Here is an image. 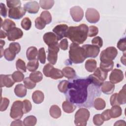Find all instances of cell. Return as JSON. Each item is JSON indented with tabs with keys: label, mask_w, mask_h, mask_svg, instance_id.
<instances>
[{
	"label": "cell",
	"mask_w": 126,
	"mask_h": 126,
	"mask_svg": "<svg viewBox=\"0 0 126 126\" xmlns=\"http://www.w3.org/2000/svg\"><path fill=\"white\" fill-rule=\"evenodd\" d=\"M0 15L5 18L7 15V9L4 4L1 2L0 3Z\"/></svg>",
	"instance_id": "cell-56"
},
{
	"label": "cell",
	"mask_w": 126,
	"mask_h": 126,
	"mask_svg": "<svg viewBox=\"0 0 126 126\" xmlns=\"http://www.w3.org/2000/svg\"><path fill=\"white\" fill-rule=\"evenodd\" d=\"M60 51L59 43L48 46L47 60L52 64L56 63L58 59V53Z\"/></svg>",
	"instance_id": "cell-8"
},
{
	"label": "cell",
	"mask_w": 126,
	"mask_h": 126,
	"mask_svg": "<svg viewBox=\"0 0 126 126\" xmlns=\"http://www.w3.org/2000/svg\"><path fill=\"white\" fill-rule=\"evenodd\" d=\"M16 68L18 71L22 72H26L27 69V66H26L25 62L21 60V59H18L16 63Z\"/></svg>",
	"instance_id": "cell-39"
},
{
	"label": "cell",
	"mask_w": 126,
	"mask_h": 126,
	"mask_svg": "<svg viewBox=\"0 0 126 126\" xmlns=\"http://www.w3.org/2000/svg\"><path fill=\"white\" fill-rule=\"evenodd\" d=\"M92 84L89 77L77 78L69 81L67 90L65 93L66 99L79 107H85V103L89 97V86Z\"/></svg>",
	"instance_id": "cell-1"
},
{
	"label": "cell",
	"mask_w": 126,
	"mask_h": 126,
	"mask_svg": "<svg viewBox=\"0 0 126 126\" xmlns=\"http://www.w3.org/2000/svg\"><path fill=\"white\" fill-rule=\"evenodd\" d=\"M39 4L41 8L43 9H50L54 4V0H40Z\"/></svg>",
	"instance_id": "cell-36"
},
{
	"label": "cell",
	"mask_w": 126,
	"mask_h": 126,
	"mask_svg": "<svg viewBox=\"0 0 126 126\" xmlns=\"http://www.w3.org/2000/svg\"><path fill=\"white\" fill-rule=\"evenodd\" d=\"M115 90V85L110 81H105L101 86V90L105 94H110L113 93Z\"/></svg>",
	"instance_id": "cell-19"
},
{
	"label": "cell",
	"mask_w": 126,
	"mask_h": 126,
	"mask_svg": "<svg viewBox=\"0 0 126 126\" xmlns=\"http://www.w3.org/2000/svg\"><path fill=\"white\" fill-rule=\"evenodd\" d=\"M43 39L44 42L48 46L58 43V39L56 35L53 32H48L45 33Z\"/></svg>",
	"instance_id": "cell-17"
},
{
	"label": "cell",
	"mask_w": 126,
	"mask_h": 126,
	"mask_svg": "<svg viewBox=\"0 0 126 126\" xmlns=\"http://www.w3.org/2000/svg\"><path fill=\"white\" fill-rule=\"evenodd\" d=\"M89 111L85 108H80L75 113L74 124L76 126H85L90 117Z\"/></svg>",
	"instance_id": "cell-4"
},
{
	"label": "cell",
	"mask_w": 126,
	"mask_h": 126,
	"mask_svg": "<svg viewBox=\"0 0 126 126\" xmlns=\"http://www.w3.org/2000/svg\"><path fill=\"white\" fill-rule=\"evenodd\" d=\"M94 107L97 110H101L105 108L106 103L104 99L101 98L97 97L95 98L93 102Z\"/></svg>",
	"instance_id": "cell-27"
},
{
	"label": "cell",
	"mask_w": 126,
	"mask_h": 126,
	"mask_svg": "<svg viewBox=\"0 0 126 126\" xmlns=\"http://www.w3.org/2000/svg\"><path fill=\"white\" fill-rule=\"evenodd\" d=\"M37 119L33 115H31L26 117L24 121V126H34L36 124Z\"/></svg>",
	"instance_id": "cell-33"
},
{
	"label": "cell",
	"mask_w": 126,
	"mask_h": 126,
	"mask_svg": "<svg viewBox=\"0 0 126 126\" xmlns=\"http://www.w3.org/2000/svg\"><path fill=\"white\" fill-rule=\"evenodd\" d=\"M68 29V27L66 25L60 24L54 27L53 32L56 35L58 40H60L65 37Z\"/></svg>",
	"instance_id": "cell-13"
},
{
	"label": "cell",
	"mask_w": 126,
	"mask_h": 126,
	"mask_svg": "<svg viewBox=\"0 0 126 126\" xmlns=\"http://www.w3.org/2000/svg\"><path fill=\"white\" fill-rule=\"evenodd\" d=\"M10 126H24V124L21 120H20V119L15 120V121L12 122Z\"/></svg>",
	"instance_id": "cell-59"
},
{
	"label": "cell",
	"mask_w": 126,
	"mask_h": 126,
	"mask_svg": "<svg viewBox=\"0 0 126 126\" xmlns=\"http://www.w3.org/2000/svg\"><path fill=\"white\" fill-rule=\"evenodd\" d=\"M126 57H125V54L124 53V56H123V57H122V58H121V61L122 62L123 60H124L123 61V63L124 64V65H125L126 64H125V63H126Z\"/></svg>",
	"instance_id": "cell-62"
},
{
	"label": "cell",
	"mask_w": 126,
	"mask_h": 126,
	"mask_svg": "<svg viewBox=\"0 0 126 126\" xmlns=\"http://www.w3.org/2000/svg\"><path fill=\"white\" fill-rule=\"evenodd\" d=\"M26 11L24 8L21 6L9 8L8 10V17L13 19L18 20L25 15Z\"/></svg>",
	"instance_id": "cell-11"
},
{
	"label": "cell",
	"mask_w": 126,
	"mask_h": 126,
	"mask_svg": "<svg viewBox=\"0 0 126 126\" xmlns=\"http://www.w3.org/2000/svg\"><path fill=\"white\" fill-rule=\"evenodd\" d=\"M87 58H96L99 52L100 48L96 46L91 44H85L82 46Z\"/></svg>",
	"instance_id": "cell-9"
},
{
	"label": "cell",
	"mask_w": 126,
	"mask_h": 126,
	"mask_svg": "<svg viewBox=\"0 0 126 126\" xmlns=\"http://www.w3.org/2000/svg\"><path fill=\"white\" fill-rule=\"evenodd\" d=\"M70 14L74 21L78 22L83 19L84 11L81 7L75 6L70 9Z\"/></svg>",
	"instance_id": "cell-12"
},
{
	"label": "cell",
	"mask_w": 126,
	"mask_h": 126,
	"mask_svg": "<svg viewBox=\"0 0 126 126\" xmlns=\"http://www.w3.org/2000/svg\"><path fill=\"white\" fill-rule=\"evenodd\" d=\"M110 112L111 118H116L121 116L122 110L119 105H114L112 106L111 109H110Z\"/></svg>",
	"instance_id": "cell-29"
},
{
	"label": "cell",
	"mask_w": 126,
	"mask_h": 126,
	"mask_svg": "<svg viewBox=\"0 0 126 126\" xmlns=\"http://www.w3.org/2000/svg\"><path fill=\"white\" fill-rule=\"evenodd\" d=\"M8 49L11 52L16 55L20 52L21 50V46L18 42H12L10 43Z\"/></svg>",
	"instance_id": "cell-38"
},
{
	"label": "cell",
	"mask_w": 126,
	"mask_h": 126,
	"mask_svg": "<svg viewBox=\"0 0 126 126\" xmlns=\"http://www.w3.org/2000/svg\"><path fill=\"white\" fill-rule=\"evenodd\" d=\"M54 66L51 63L46 64L43 68V72L44 75L47 77H50V73L52 69Z\"/></svg>",
	"instance_id": "cell-53"
},
{
	"label": "cell",
	"mask_w": 126,
	"mask_h": 126,
	"mask_svg": "<svg viewBox=\"0 0 126 126\" xmlns=\"http://www.w3.org/2000/svg\"><path fill=\"white\" fill-rule=\"evenodd\" d=\"M39 66V63L38 59H34L33 60L30 61L27 65V68L29 71L33 72L36 71V70L38 68Z\"/></svg>",
	"instance_id": "cell-34"
},
{
	"label": "cell",
	"mask_w": 126,
	"mask_h": 126,
	"mask_svg": "<svg viewBox=\"0 0 126 126\" xmlns=\"http://www.w3.org/2000/svg\"><path fill=\"white\" fill-rule=\"evenodd\" d=\"M117 94H118V93H114L113 94H112L111 95V96L110 97V104L112 106L120 105L118 103V101Z\"/></svg>",
	"instance_id": "cell-57"
},
{
	"label": "cell",
	"mask_w": 126,
	"mask_h": 126,
	"mask_svg": "<svg viewBox=\"0 0 126 126\" xmlns=\"http://www.w3.org/2000/svg\"><path fill=\"white\" fill-rule=\"evenodd\" d=\"M23 35V31L19 28L15 27L7 32V37L9 41H15L21 38Z\"/></svg>",
	"instance_id": "cell-15"
},
{
	"label": "cell",
	"mask_w": 126,
	"mask_h": 126,
	"mask_svg": "<svg viewBox=\"0 0 126 126\" xmlns=\"http://www.w3.org/2000/svg\"><path fill=\"white\" fill-rule=\"evenodd\" d=\"M38 55L37 48L34 46H31L28 48L26 51V56L28 60L31 61L36 59Z\"/></svg>",
	"instance_id": "cell-24"
},
{
	"label": "cell",
	"mask_w": 126,
	"mask_h": 126,
	"mask_svg": "<svg viewBox=\"0 0 126 126\" xmlns=\"http://www.w3.org/2000/svg\"><path fill=\"white\" fill-rule=\"evenodd\" d=\"M93 121L94 124L96 126H101L104 123V121L101 116V114H100L95 115L93 117Z\"/></svg>",
	"instance_id": "cell-50"
},
{
	"label": "cell",
	"mask_w": 126,
	"mask_h": 126,
	"mask_svg": "<svg viewBox=\"0 0 126 126\" xmlns=\"http://www.w3.org/2000/svg\"><path fill=\"white\" fill-rule=\"evenodd\" d=\"M21 27L25 30H29L32 26V22L29 17H25L21 21Z\"/></svg>",
	"instance_id": "cell-42"
},
{
	"label": "cell",
	"mask_w": 126,
	"mask_h": 126,
	"mask_svg": "<svg viewBox=\"0 0 126 126\" xmlns=\"http://www.w3.org/2000/svg\"><path fill=\"white\" fill-rule=\"evenodd\" d=\"M117 99L119 105L124 104L126 103V85L117 94Z\"/></svg>",
	"instance_id": "cell-31"
},
{
	"label": "cell",
	"mask_w": 126,
	"mask_h": 126,
	"mask_svg": "<svg viewBox=\"0 0 126 126\" xmlns=\"http://www.w3.org/2000/svg\"><path fill=\"white\" fill-rule=\"evenodd\" d=\"M68 41L67 39L66 38L62 39L59 43V47L63 50H67L68 48Z\"/></svg>",
	"instance_id": "cell-58"
},
{
	"label": "cell",
	"mask_w": 126,
	"mask_h": 126,
	"mask_svg": "<svg viewBox=\"0 0 126 126\" xmlns=\"http://www.w3.org/2000/svg\"><path fill=\"white\" fill-rule=\"evenodd\" d=\"M63 76H64L62 70L54 67L52 69L50 73V77L55 80L62 78Z\"/></svg>",
	"instance_id": "cell-32"
},
{
	"label": "cell",
	"mask_w": 126,
	"mask_h": 126,
	"mask_svg": "<svg viewBox=\"0 0 126 126\" xmlns=\"http://www.w3.org/2000/svg\"><path fill=\"white\" fill-rule=\"evenodd\" d=\"M3 55L5 59L8 61H12L14 60L16 57V55L13 54L11 52L8 48H6L4 50Z\"/></svg>",
	"instance_id": "cell-46"
},
{
	"label": "cell",
	"mask_w": 126,
	"mask_h": 126,
	"mask_svg": "<svg viewBox=\"0 0 126 126\" xmlns=\"http://www.w3.org/2000/svg\"><path fill=\"white\" fill-rule=\"evenodd\" d=\"M69 58L70 61L74 63H82L86 59L83 47L76 43H71L69 47Z\"/></svg>",
	"instance_id": "cell-3"
},
{
	"label": "cell",
	"mask_w": 126,
	"mask_h": 126,
	"mask_svg": "<svg viewBox=\"0 0 126 126\" xmlns=\"http://www.w3.org/2000/svg\"><path fill=\"white\" fill-rule=\"evenodd\" d=\"M124 74L123 71L119 69H113L109 75V80L113 84L120 83L124 79Z\"/></svg>",
	"instance_id": "cell-14"
},
{
	"label": "cell",
	"mask_w": 126,
	"mask_h": 126,
	"mask_svg": "<svg viewBox=\"0 0 126 126\" xmlns=\"http://www.w3.org/2000/svg\"><path fill=\"white\" fill-rule=\"evenodd\" d=\"M24 8L29 13L35 14L38 12L39 9V5L36 1H30L24 4Z\"/></svg>",
	"instance_id": "cell-18"
},
{
	"label": "cell",
	"mask_w": 126,
	"mask_h": 126,
	"mask_svg": "<svg viewBox=\"0 0 126 126\" xmlns=\"http://www.w3.org/2000/svg\"><path fill=\"white\" fill-rule=\"evenodd\" d=\"M101 116L104 121L109 120L111 118V117L110 115V109H106V110H104L101 113Z\"/></svg>",
	"instance_id": "cell-55"
},
{
	"label": "cell",
	"mask_w": 126,
	"mask_h": 126,
	"mask_svg": "<svg viewBox=\"0 0 126 126\" xmlns=\"http://www.w3.org/2000/svg\"><path fill=\"white\" fill-rule=\"evenodd\" d=\"M5 41L2 40H0V48H3V46L5 45Z\"/></svg>",
	"instance_id": "cell-63"
},
{
	"label": "cell",
	"mask_w": 126,
	"mask_h": 126,
	"mask_svg": "<svg viewBox=\"0 0 126 126\" xmlns=\"http://www.w3.org/2000/svg\"><path fill=\"white\" fill-rule=\"evenodd\" d=\"M117 46L118 48L122 51H125L126 50V38H123L120 39L117 43Z\"/></svg>",
	"instance_id": "cell-52"
},
{
	"label": "cell",
	"mask_w": 126,
	"mask_h": 126,
	"mask_svg": "<svg viewBox=\"0 0 126 126\" xmlns=\"http://www.w3.org/2000/svg\"><path fill=\"white\" fill-rule=\"evenodd\" d=\"M40 18L47 24H49L52 22V16L48 11H43L40 14Z\"/></svg>",
	"instance_id": "cell-37"
},
{
	"label": "cell",
	"mask_w": 126,
	"mask_h": 126,
	"mask_svg": "<svg viewBox=\"0 0 126 126\" xmlns=\"http://www.w3.org/2000/svg\"><path fill=\"white\" fill-rule=\"evenodd\" d=\"M98 33V29L95 26H91L88 27V36L93 37L96 35Z\"/></svg>",
	"instance_id": "cell-47"
},
{
	"label": "cell",
	"mask_w": 126,
	"mask_h": 126,
	"mask_svg": "<svg viewBox=\"0 0 126 126\" xmlns=\"http://www.w3.org/2000/svg\"><path fill=\"white\" fill-rule=\"evenodd\" d=\"M85 17L87 20L90 23H96L100 19V15L98 11L92 8H89L87 9Z\"/></svg>",
	"instance_id": "cell-10"
},
{
	"label": "cell",
	"mask_w": 126,
	"mask_h": 126,
	"mask_svg": "<svg viewBox=\"0 0 126 126\" xmlns=\"http://www.w3.org/2000/svg\"><path fill=\"white\" fill-rule=\"evenodd\" d=\"M30 78L35 83L40 82L43 79V75L39 71H35L30 74Z\"/></svg>",
	"instance_id": "cell-35"
},
{
	"label": "cell",
	"mask_w": 126,
	"mask_h": 126,
	"mask_svg": "<svg viewBox=\"0 0 126 126\" xmlns=\"http://www.w3.org/2000/svg\"><path fill=\"white\" fill-rule=\"evenodd\" d=\"M12 78L15 82H21L24 79V75L20 71H16L12 74Z\"/></svg>",
	"instance_id": "cell-40"
},
{
	"label": "cell",
	"mask_w": 126,
	"mask_h": 126,
	"mask_svg": "<svg viewBox=\"0 0 126 126\" xmlns=\"http://www.w3.org/2000/svg\"><path fill=\"white\" fill-rule=\"evenodd\" d=\"M1 27L4 31H5L7 32L13 28L16 27V24L15 22L12 20L8 19H6L3 21Z\"/></svg>",
	"instance_id": "cell-30"
},
{
	"label": "cell",
	"mask_w": 126,
	"mask_h": 126,
	"mask_svg": "<svg viewBox=\"0 0 126 126\" xmlns=\"http://www.w3.org/2000/svg\"><path fill=\"white\" fill-rule=\"evenodd\" d=\"M96 61L94 59H89L85 63V66L86 69L90 72H94L96 68Z\"/></svg>",
	"instance_id": "cell-26"
},
{
	"label": "cell",
	"mask_w": 126,
	"mask_h": 126,
	"mask_svg": "<svg viewBox=\"0 0 126 126\" xmlns=\"http://www.w3.org/2000/svg\"><path fill=\"white\" fill-rule=\"evenodd\" d=\"M7 36V33L5 32L2 30H0V38H5Z\"/></svg>",
	"instance_id": "cell-61"
},
{
	"label": "cell",
	"mask_w": 126,
	"mask_h": 126,
	"mask_svg": "<svg viewBox=\"0 0 126 126\" xmlns=\"http://www.w3.org/2000/svg\"><path fill=\"white\" fill-rule=\"evenodd\" d=\"M50 116L54 119H58L61 117L62 112L60 108L57 105H52L49 109Z\"/></svg>",
	"instance_id": "cell-25"
},
{
	"label": "cell",
	"mask_w": 126,
	"mask_h": 126,
	"mask_svg": "<svg viewBox=\"0 0 126 126\" xmlns=\"http://www.w3.org/2000/svg\"><path fill=\"white\" fill-rule=\"evenodd\" d=\"M62 108L64 112L67 113H71L74 112L76 107L73 103L66 100L63 102Z\"/></svg>",
	"instance_id": "cell-23"
},
{
	"label": "cell",
	"mask_w": 126,
	"mask_h": 126,
	"mask_svg": "<svg viewBox=\"0 0 126 126\" xmlns=\"http://www.w3.org/2000/svg\"><path fill=\"white\" fill-rule=\"evenodd\" d=\"M46 58L45 49L43 47H42L40 48L38 51L37 59L41 63L44 64L46 62Z\"/></svg>",
	"instance_id": "cell-43"
},
{
	"label": "cell",
	"mask_w": 126,
	"mask_h": 126,
	"mask_svg": "<svg viewBox=\"0 0 126 126\" xmlns=\"http://www.w3.org/2000/svg\"><path fill=\"white\" fill-rule=\"evenodd\" d=\"M23 113V102L20 100L15 101L10 109V117L14 120H19L22 117Z\"/></svg>",
	"instance_id": "cell-6"
},
{
	"label": "cell",
	"mask_w": 126,
	"mask_h": 126,
	"mask_svg": "<svg viewBox=\"0 0 126 126\" xmlns=\"http://www.w3.org/2000/svg\"><path fill=\"white\" fill-rule=\"evenodd\" d=\"M114 126H126V122L124 120H119L117 121L115 124L114 125Z\"/></svg>",
	"instance_id": "cell-60"
},
{
	"label": "cell",
	"mask_w": 126,
	"mask_h": 126,
	"mask_svg": "<svg viewBox=\"0 0 126 126\" xmlns=\"http://www.w3.org/2000/svg\"><path fill=\"white\" fill-rule=\"evenodd\" d=\"M44 98V95L43 92L40 91L36 90L32 94V99L34 103L36 104L41 103Z\"/></svg>",
	"instance_id": "cell-21"
},
{
	"label": "cell",
	"mask_w": 126,
	"mask_h": 126,
	"mask_svg": "<svg viewBox=\"0 0 126 126\" xmlns=\"http://www.w3.org/2000/svg\"><path fill=\"white\" fill-rule=\"evenodd\" d=\"M25 86L28 89H32L36 86V83L32 81L30 77H26L23 80Z\"/></svg>",
	"instance_id": "cell-44"
},
{
	"label": "cell",
	"mask_w": 126,
	"mask_h": 126,
	"mask_svg": "<svg viewBox=\"0 0 126 126\" xmlns=\"http://www.w3.org/2000/svg\"><path fill=\"white\" fill-rule=\"evenodd\" d=\"M118 54L117 49L113 47H108L103 50L100 55V62L113 61L115 59Z\"/></svg>",
	"instance_id": "cell-7"
},
{
	"label": "cell",
	"mask_w": 126,
	"mask_h": 126,
	"mask_svg": "<svg viewBox=\"0 0 126 126\" xmlns=\"http://www.w3.org/2000/svg\"><path fill=\"white\" fill-rule=\"evenodd\" d=\"M63 76L68 79H72L76 76V72L75 70L69 66L64 67L62 70Z\"/></svg>",
	"instance_id": "cell-22"
},
{
	"label": "cell",
	"mask_w": 126,
	"mask_h": 126,
	"mask_svg": "<svg viewBox=\"0 0 126 126\" xmlns=\"http://www.w3.org/2000/svg\"><path fill=\"white\" fill-rule=\"evenodd\" d=\"M34 22L35 28L38 30L43 29L45 27L46 25L44 23V22L40 18V17L36 18V19L35 20Z\"/></svg>",
	"instance_id": "cell-49"
},
{
	"label": "cell",
	"mask_w": 126,
	"mask_h": 126,
	"mask_svg": "<svg viewBox=\"0 0 126 126\" xmlns=\"http://www.w3.org/2000/svg\"><path fill=\"white\" fill-rule=\"evenodd\" d=\"M15 82L11 74H1L0 75V84L1 87H6L7 88H10L14 84Z\"/></svg>",
	"instance_id": "cell-16"
},
{
	"label": "cell",
	"mask_w": 126,
	"mask_h": 126,
	"mask_svg": "<svg viewBox=\"0 0 126 126\" xmlns=\"http://www.w3.org/2000/svg\"><path fill=\"white\" fill-rule=\"evenodd\" d=\"M23 111L24 113H28L31 110L32 108V105L29 100L25 99L23 101Z\"/></svg>",
	"instance_id": "cell-45"
},
{
	"label": "cell",
	"mask_w": 126,
	"mask_h": 126,
	"mask_svg": "<svg viewBox=\"0 0 126 126\" xmlns=\"http://www.w3.org/2000/svg\"><path fill=\"white\" fill-rule=\"evenodd\" d=\"M88 27L83 24L78 26H70L68 27L66 37L69 38L72 43L81 44L84 42L88 37Z\"/></svg>",
	"instance_id": "cell-2"
},
{
	"label": "cell",
	"mask_w": 126,
	"mask_h": 126,
	"mask_svg": "<svg viewBox=\"0 0 126 126\" xmlns=\"http://www.w3.org/2000/svg\"><path fill=\"white\" fill-rule=\"evenodd\" d=\"M92 43L93 45L96 46L100 48L103 45V41L100 37L96 36L92 39Z\"/></svg>",
	"instance_id": "cell-54"
},
{
	"label": "cell",
	"mask_w": 126,
	"mask_h": 126,
	"mask_svg": "<svg viewBox=\"0 0 126 126\" xmlns=\"http://www.w3.org/2000/svg\"><path fill=\"white\" fill-rule=\"evenodd\" d=\"M6 4L8 8H12L21 6V2L20 0H6Z\"/></svg>",
	"instance_id": "cell-48"
},
{
	"label": "cell",
	"mask_w": 126,
	"mask_h": 126,
	"mask_svg": "<svg viewBox=\"0 0 126 126\" xmlns=\"http://www.w3.org/2000/svg\"><path fill=\"white\" fill-rule=\"evenodd\" d=\"M9 104V100L6 97L1 98L0 102V111H4L6 110Z\"/></svg>",
	"instance_id": "cell-51"
},
{
	"label": "cell",
	"mask_w": 126,
	"mask_h": 126,
	"mask_svg": "<svg viewBox=\"0 0 126 126\" xmlns=\"http://www.w3.org/2000/svg\"><path fill=\"white\" fill-rule=\"evenodd\" d=\"M94 71V73L89 75V77L91 79L92 83L94 85L100 87L107 78L108 72L103 71L100 67L96 68Z\"/></svg>",
	"instance_id": "cell-5"
},
{
	"label": "cell",
	"mask_w": 126,
	"mask_h": 126,
	"mask_svg": "<svg viewBox=\"0 0 126 126\" xmlns=\"http://www.w3.org/2000/svg\"><path fill=\"white\" fill-rule=\"evenodd\" d=\"M114 66V62L113 61L100 62V68L106 72H109L112 70Z\"/></svg>",
	"instance_id": "cell-28"
},
{
	"label": "cell",
	"mask_w": 126,
	"mask_h": 126,
	"mask_svg": "<svg viewBox=\"0 0 126 126\" xmlns=\"http://www.w3.org/2000/svg\"><path fill=\"white\" fill-rule=\"evenodd\" d=\"M14 93L19 97H23L27 94V88L22 84H17L14 88Z\"/></svg>",
	"instance_id": "cell-20"
},
{
	"label": "cell",
	"mask_w": 126,
	"mask_h": 126,
	"mask_svg": "<svg viewBox=\"0 0 126 126\" xmlns=\"http://www.w3.org/2000/svg\"><path fill=\"white\" fill-rule=\"evenodd\" d=\"M68 83L69 81L65 80L61 81L58 86V88L59 91L65 94L67 92Z\"/></svg>",
	"instance_id": "cell-41"
}]
</instances>
